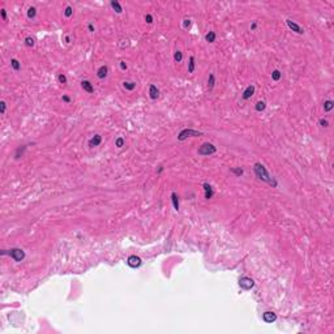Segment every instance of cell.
Segmentation results:
<instances>
[{
  "instance_id": "6da1fadb",
  "label": "cell",
  "mask_w": 334,
  "mask_h": 334,
  "mask_svg": "<svg viewBox=\"0 0 334 334\" xmlns=\"http://www.w3.org/2000/svg\"><path fill=\"white\" fill-rule=\"evenodd\" d=\"M253 171H255V175H256V178L259 179V180L264 181V183L269 184V186H271L273 188H277L278 187V181L276 180V179L273 178V176L269 174V171L266 170V167L264 166L262 163H255L253 165Z\"/></svg>"
},
{
  "instance_id": "7a4b0ae2",
  "label": "cell",
  "mask_w": 334,
  "mask_h": 334,
  "mask_svg": "<svg viewBox=\"0 0 334 334\" xmlns=\"http://www.w3.org/2000/svg\"><path fill=\"white\" fill-rule=\"evenodd\" d=\"M1 255L3 256H4V255H9L11 259L13 261H16V262H21V261L25 259V252L22 251L21 248H11L8 252L5 251V249H3Z\"/></svg>"
},
{
  "instance_id": "3957f363",
  "label": "cell",
  "mask_w": 334,
  "mask_h": 334,
  "mask_svg": "<svg viewBox=\"0 0 334 334\" xmlns=\"http://www.w3.org/2000/svg\"><path fill=\"white\" fill-rule=\"evenodd\" d=\"M203 132H198V131H195V129H191V128H184L179 132L178 134V140L179 141H184L187 140L188 137H200L203 136Z\"/></svg>"
},
{
  "instance_id": "277c9868",
  "label": "cell",
  "mask_w": 334,
  "mask_h": 334,
  "mask_svg": "<svg viewBox=\"0 0 334 334\" xmlns=\"http://www.w3.org/2000/svg\"><path fill=\"white\" fill-rule=\"evenodd\" d=\"M215 151H217V146L214 144H212V142H204L198 148L197 153H198V155H212Z\"/></svg>"
},
{
  "instance_id": "5b68a950",
  "label": "cell",
  "mask_w": 334,
  "mask_h": 334,
  "mask_svg": "<svg viewBox=\"0 0 334 334\" xmlns=\"http://www.w3.org/2000/svg\"><path fill=\"white\" fill-rule=\"evenodd\" d=\"M253 286H255V281L252 278H249V277L244 276V277H241V278L239 279V287L241 288V290L248 291V290H251Z\"/></svg>"
},
{
  "instance_id": "8992f818",
  "label": "cell",
  "mask_w": 334,
  "mask_h": 334,
  "mask_svg": "<svg viewBox=\"0 0 334 334\" xmlns=\"http://www.w3.org/2000/svg\"><path fill=\"white\" fill-rule=\"evenodd\" d=\"M127 264H128L129 268L136 269V268H139V266H141L142 261H141V259H140L139 256H136V255H131V256L127 259Z\"/></svg>"
},
{
  "instance_id": "52a82bcc",
  "label": "cell",
  "mask_w": 334,
  "mask_h": 334,
  "mask_svg": "<svg viewBox=\"0 0 334 334\" xmlns=\"http://www.w3.org/2000/svg\"><path fill=\"white\" fill-rule=\"evenodd\" d=\"M286 24H287L288 29H291L293 32H295L296 34H304V29H303L300 25H297L295 21H293V20H286Z\"/></svg>"
},
{
  "instance_id": "ba28073f",
  "label": "cell",
  "mask_w": 334,
  "mask_h": 334,
  "mask_svg": "<svg viewBox=\"0 0 334 334\" xmlns=\"http://www.w3.org/2000/svg\"><path fill=\"white\" fill-rule=\"evenodd\" d=\"M255 90H256V88H255V85H249L245 88V90L243 91V94H241V98H243L244 101H248L252 98V95L255 94Z\"/></svg>"
},
{
  "instance_id": "9c48e42d",
  "label": "cell",
  "mask_w": 334,
  "mask_h": 334,
  "mask_svg": "<svg viewBox=\"0 0 334 334\" xmlns=\"http://www.w3.org/2000/svg\"><path fill=\"white\" fill-rule=\"evenodd\" d=\"M81 88H82L84 91H86V93H89V94L94 93V86H93V84H91L89 80L81 81Z\"/></svg>"
},
{
  "instance_id": "30bf717a",
  "label": "cell",
  "mask_w": 334,
  "mask_h": 334,
  "mask_svg": "<svg viewBox=\"0 0 334 334\" xmlns=\"http://www.w3.org/2000/svg\"><path fill=\"white\" fill-rule=\"evenodd\" d=\"M262 320L266 322V324H271V322H274V321L277 320V315H276L274 312H270V311H268V312H264Z\"/></svg>"
},
{
  "instance_id": "8fae6325",
  "label": "cell",
  "mask_w": 334,
  "mask_h": 334,
  "mask_svg": "<svg viewBox=\"0 0 334 334\" xmlns=\"http://www.w3.org/2000/svg\"><path fill=\"white\" fill-rule=\"evenodd\" d=\"M107 75H108V68H107V65H101L99 68L97 69V77L99 78V80H103V78H106L107 77Z\"/></svg>"
},
{
  "instance_id": "7c38bea8",
  "label": "cell",
  "mask_w": 334,
  "mask_h": 334,
  "mask_svg": "<svg viewBox=\"0 0 334 334\" xmlns=\"http://www.w3.org/2000/svg\"><path fill=\"white\" fill-rule=\"evenodd\" d=\"M101 142H102V136H101V134H94V136L89 140V146L90 148L99 146Z\"/></svg>"
},
{
  "instance_id": "4fadbf2b",
  "label": "cell",
  "mask_w": 334,
  "mask_h": 334,
  "mask_svg": "<svg viewBox=\"0 0 334 334\" xmlns=\"http://www.w3.org/2000/svg\"><path fill=\"white\" fill-rule=\"evenodd\" d=\"M203 187H204V191H205V198H206V200H210V198L213 197V195H214L213 187L210 186L209 183H204Z\"/></svg>"
},
{
  "instance_id": "5bb4252c",
  "label": "cell",
  "mask_w": 334,
  "mask_h": 334,
  "mask_svg": "<svg viewBox=\"0 0 334 334\" xmlns=\"http://www.w3.org/2000/svg\"><path fill=\"white\" fill-rule=\"evenodd\" d=\"M149 97L151 99H157L159 97V90L154 84H150V86H149Z\"/></svg>"
},
{
  "instance_id": "9a60e30c",
  "label": "cell",
  "mask_w": 334,
  "mask_h": 334,
  "mask_svg": "<svg viewBox=\"0 0 334 334\" xmlns=\"http://www.w3.org/2000/svg\"><path fill=\"white\" fill-rule=\"evenodd\" d=\"M171 201H172L174 209L178 212L179 207H180V205H179V196H178V193H176V192H172V193H171Z\"/></svg>"
},
{
  "instance_id": "2e32d148",
  "label": "cell",
  "mask_w": 334,
  "mask_h": 334,
  "mask_svg": "<svg viewBox=\"0 0 334 334\" xmlns=\"http://www.w3.org/2000/svg\"><path fill=\"white\" fill-rule=\"evenodd\" d=\"M110 5H111V8L112 9L115 11L116 13H123V7H122V4H120L119 1H116V0H112V1L110 3Z\"/></svg>"
},
{
  "instance_id": "e0dca14e",
  "label": "cell",
  "mask_w": 334,
  "mask_h": 334,
  "mask_svg": "<svg viewBox=\"0 0 334 334\" xmlns=\"http://www.w3.org/2000/svg\"><path fill=\"white\" fill-rule=\"evenodd\" d=\"M215 38H217L215 32H209V33H206V35H205V41H206L207 43H214Z\"/></svg>"
},
{
  "instance_id": "ac0fdd59",
  "label": "cell",
  "mask_w": 334,
  "mask_h": 334,
  "mask_svg": "<svg viewBox=\"0 0 334 334\" xmlns=\"http://www.w3.org/2000/svg\"><path fill=\"white\" fill-rule=\"evenodd\" d=\"M214 85H215V76H214V73H210L209 78H207V89H209V90H213Z\"/></svg>"
},
{
  "instance_id": "d6986e66",
  "label": "cell",
  "mask_w": 334,
  "mask_h": 334,
  "mask_svg": "<svg viewBox=\"0 0 334 334\" xmlns=\"http://www.w3.org/2000/svg\"><path fill=\"white\" fill-rule=\"evenodd\" d=\"M196 69V63H195V56H191L189 61H188V72L189 73H193Z\"/></svg>"
},
{
  "instance_id": "ffe728a7",
  "label": "cell",
  "mask_w": 334,
  "mask_h": 334,
  "mask_svg": "<svg viewBox=\"0 0 334 334\" xmlns=\"http://www.w3.org/2000/svg\"><path fill=\"white\" fill-rule=\"evenodd\" d=\"M11 67L13 68V71H16V72H18L20 69H21V63L17 60V59H11Z\"/></svg>"
},
{
  "instance_id": "44dd1931",
  "label": "cell",
  "mask_w": 334,
  "mask_h": 334,
  "mask_svg": "<svg viewBox=\"0 0 334 334\" xmlns=\"http://www.w3.org/2000/svg\"><path fill=\"white\" fill-rule=\"evenodd\" d=\"M333 107H334V102L332 99H328V101H325V102H324V111L325 112L332 111Z\"/></svg>"
},
{
  "instance_id": "7402d4cb",
  "label": "cell",
  "mask_w": 334,
  "mask_h": 334,
  "mask_svg": "<svg viewBox=\"0 0 334 334\" xmlns=\"http://www.w3.org/2000/svg\"><path fill=\"white\" fill-rule=\"evenodd\" d=\"M123 86H124V89L132 91V90L136 89V82H133V81H124V82H123Z\"/></svg>"
},
{
  "instance_id": "603a6c76",
  "label": "cell",
  "mask_w": 334,
  "mask_h": 334,
  "mask_svg": "<svg viewBox=\"0 0 334 334\" xmlns=\"http://www.w3.org/2000/svg\"><path fill=\"white\" fill-rule=\"evenodd\" d=\"M266 108V103L264 102V101H259V102L255 105V110H256L257 112H261V111H264Z\"/></svg>"
},
{
  "instance_id": "cb8c5ba5",
  "label": "cell",
  "mask_w": 334,
  "mask_h": 334,
  "mask_svg": "<svg viewBox=\"0 0 334 334\" xmlns=\"http://www.w3.org/2000/svg\"><path fill=\"white\" fill-rule=\"evenodd\" d=\"M281 78H282V73H281V71H278V69H274L273 72H271V80L273 81H279Z\"/></svg>"
},
{
  "instance_id": "d4e9b609",
  "label": "cell",
  "mask_w": 334,
  "mask_h": 334,
  "mask_svg": "<svg viewBox=\"0 0 334 334\" xmlns=\"http://www.w3.org/2000/svg\"><path fill=\"white\" fill-rule=\"evenodd\" d=\"M37 16V8L35 7H29V9H27V18L33 20Z\"/></svg>"
},
{
  "instance_id": "484cf974",
  "label": "cell",
  "mask_w": 334,
  "mask_h": 334,
  "mask_svg": "<svg viewBox=\"0 0 334 334\" xmlns=\"http://www.w3.org/2000/svg\"><path fill=\"white\" fill-rule=\"evenodd\" d=\"M174 60H175V63H180V61L183 60V52L176 50L175 54H174Z\"/></svg>"
},
{
  "instance_id": "4316f807",
  "label": "cell",
  "mask_w": 334,
  "mask_h": 334,
  "mask_svg": "<svg viewBox=\"0 0 334 334\" xmlns=\"http://www.w3.org/2000/svg\"><path fill=\"white\" fill-rule=\"evenodd\" d=\"M124 144H125V140L123 139V137H117V139L115 140V146L119 148V149L124 146Z\"/></svg>"
},
{
  "instance_id": "83f0119b",
  "label": "cell",
  "mask_w": 334,
  "mask_h": 334,
  "mask_svg": "<svg viewBox=\"0 0 334 334\" xmlns=\"http://www.w3.org/2000/svg\"><path fill=\"white\" fill-rule=\"evenodd\" d=\"M72 15H73V8H72L71 5H67V7H65V11H64V16H65L67 18H69Z\"/></svg>"
},
{
  "instance_id": "f1b7e54d",
  "label": "cell",
  "mask_w": 334,
  "mask_h": 334,
  "mask_svg": "<svg viewBox=\"0 0 334 334\" xmlns=\"http://www.w3.org/2000/svg\"><path fill=\"white\" fill-rule=\"evenodd\" d=\"M230 171H231L232 174H235L236 176H241V175H243V172H244L243 168H240V167H236V168H235V167H231V168H230Z\"/></svg>"
},
{
  "instance_id": "f546056e",
  "label": "cell",
  "mask_w": 334,
  "mask_h": 334,
  "mask_svg": "<svg viewBox=\"0 0 334 334\" xmlns=\"http://www.w3.org/2000/svg\"><path fill=\"white\" fill-rule=\"evenodd\" d=\"M25 44H26L27 47H33L35 44V41L33 37H26L25 38Z\"/></svg>"
},
{
  "instance_id": "4dcf8cb0",
  "label": "cell",
  "mask_w": 334,
  "mask_h": 334,
  "mask_svg": "<svg viewBox=\"0 0 334 334\" xmlns=\"http://www.w3.org/2000/svg\"><path fill=\"white\" fill-rule=\"evenodd\" d=\"M58 81H59V84H61V85H65V84H67V76L63 75V73H59Z\"/></svg>"
},
{
  "instance_id": "1f68e13d",
  "label": "cell",
  "mask_w": 334,
  "mask_h": 334,
  "mask_svg": "<svg viewBox=\"0 0 334 334\" xmlns=\"http://www.w3.org/2000/svg\"><path fill=\"white\" fill-rule=\"evenodd\" d=\"M25 149H26V146H22V149H21V148H18V149H17V151H16V157H15L16 159H18L22 155V153H24Z\"/></svg>"
},
{
  "instance_id": "d6a6232c",
  "label": "cell",
  "mask_w": 334,
  "mask_h": 334,
  "mask_svg": "<svg viewBox=\"0 0 334 334\" xmlns=\"http://www.w3.org/2000/svg\"><path fill=\"white\" fill-rule=\"evenodd\" d=\"M319 124L321 125V127H324V128H328V127H329V122H328L326 119H321V120L319 122Z\"/></svg>"
},
{
  "instance_id": "836d02e7",
  "label": "cell",
  "mask_w": 334,
  "mask_h": 334,
  "mask_svg": "<svg viewBox=\"0 0 334 334\" xmlns=\"http://www.w3.org/2000/svg\"><path fill=\"white\" fill-rule=\"evenodd\" d=\"M145 21H146V24H153V21H154V18H153V16L151 15H145Z\"/></svg>"
},
{
  "instance_id": "e575fe53",
  "label": "cell",
  "mask_w": 334,
  "mask_h": 334,
  "mask_svg": "<svg viewBox=\"0 0 334 334\" xmlns=\"http://www.w3.org/2000/svg\"><path fill=\"white\" fill-rule=\"evenodd\" d=\"M0 107H1V115H4L5 110H7V103H5L4 101H1V102H0Z\"/></svg>"
},
{
  "instance_id": "d590c367",
  "label": "cell",
  "mask_w": 334,
  "mask_h": 334,
  "mask_svg": "<svg viewBox=\"0 0 334 334\" xmlns=\"http://www.w3.org/2000/svg\"><path fill=\"white\" fill-rule=\"evenodd\" d=\"M0 15H1L3 21H7V12H5L4 8H3V9H0Z\"/></svg>"
},
{
  "instance_id": "8d00e7d4",
  "label": "cell",
  "mask_w": 334,
  "mask_h": 334,
  "mask_svg": "<svg viewBox=\"0 0 334 334\" xmlns=\"http://www.w3.org/2000/svg\"><path fill=\"white\" fill-rule=\"evenodd\" d=\"M63 102H65V103H71L72 102V99H71V97H68V95H63Z\"/></svg>"
},
{
  "instance_id": "74e56055",
  "label": "cell",
  "mask_w": 334,
  "mask_h": 334,
  "mask_svg": "<svg viewBox=\"0 0 334 334\" xmlns=\"http://www.w3.org/2000/svg\"><path fill=\"white\" fill-rule=\"evenodd\" d=\"M128 67H127V64H125V61H120V69L122 71H125Z\"/></svg>"
},
{
  "instance_id": "f35d334b",
  "label": "cell",
  "mask_w": 334,
  "mask_h": 334,
  "mask_svg": "<svg viewBox=\"0 0 334 334\" xmlns=\"http://www.w3.org/2000/svg\"><path fill=\"white\" fill-rule=\"evenodd\" d=\"M88 29H89V32H90V33H94L95 27H94V25H93V24H91V22H90V24L88 25Z\"/></svg>"
},
{
  "instance_id": "ab89813d",
  "label": "cell",
  "mask_w": 334,
  "mask_h": 334,
  "mask_svg": "<svg viewBox=\"0 0 334 334\" xmlns=\"http://www.w3.org/2000/svg\"><path fill=\"white\" fill-rule=\"evenodd\" d=\"M256 27H257V22L253 21V22H252V25H251V30H252V32H255V30H256Z\"/></svg>"
},
{
  "instance_id": "60d3db41",
  "label": "cell",
  "mask_w": 334,
  "mask_h": 334,
  "mask_svg": "<svg viewBox=\"0 0 334 334\" xmlns=\"http://www.w3.org/2000/svg\"><path fill=\"white\" fill-rule=\"evenodd\" d=\"M189 25H191V20H184L183 27H187V26H189Z\"/></svg>"
},
{
  "instance_id": "b9f144b4",
  "label": "cell",
  "mask_w": 334,
  "mask_h": 334,
  "mask_svg": "<svg viewBox=\"0 0 334 334\" xmlns=\"http://www.w3.org/2000/svg\"><path fill=\"white\" fill-rule=\"evenodd\" d=\"M69 41H71V39H69V37H65V42H67V43H69Z\"/></svg>"
}]
</instances>
